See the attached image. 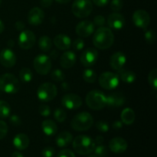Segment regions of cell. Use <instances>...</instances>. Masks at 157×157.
<instances>
[{
    "instance_id": "3957f363",
    "label": "cell",
    "mask_w": 157,
    "mask_h": 157,
    "mask_svg": "<svg viewBox=\"0 0 157 157\" xmlns=\"http://www.w3.org/2000/svg\"><path fill=\"white\" fill-rule=\"evenodd\" d=\"M87 107L91 110H100L107 106V96L99 90H92L85 98Z\"/></svg>"
},
{
    "instance_id": "bcb514c9",
    "label": "cell",
    "mask_w": 157,
    "mask_h": 157,
    "mask_svg": "<svg viewBox=\"0 0 157 157\" xmlns=\"http://www.w3.org/2000/svg\"><path fill=\"white\" fill-rule=\"evenodd\" d=\"M110 0H93V2L99 7H103L108 4Z\"/></svg>"
},
{
    "instance_id": "4fadbf2b",
    "label": "cell",
    "mask_w": 157,
    "mask_h": 157,
    "mask_svg": "<svg viewBox=\"0 0 157 157\" xmlns=\"http://www.w3.org/2000/svg\"><path fill=\"white\" fill-rule=\"evenodd\" d=\"M98 58V52L94 48H88L85 49L80 57L81 63L84 67H91L97 62Z\"/></svg>"
},
{
    "instance_id": "2e32d148",
    "label": "cell",
    "mask_w": 157,
    "mask_h": 157,
    "mask_svg": "<svg viewBox=\"0 0 157 157\" xmlns=\"http://www.w3.org/2000/svg\"><path fill=\"white\" fill-rule=\"evenodd\" d=\"M107 25L110 29L121 30L125 25V18L122 14L113 12L107 18Z\"/></svg>"
},
{
    "instance_id": "8992f818",
    "label": "cell",
    "mask_w": 157,
    "mask_h": 157,
    "mask_svg": "<svg viewBox=\"0 0 157 157\" xmlns=\"http://www.w3.org/2000/svg\"><path fill=\"white\" fill-rule=\"evenodd\" d=\"M93 10V3L90 0H75L71 6L72 13L78 18L89 16Z\"/></svg>"
},
{
    "instance_id": "30bf717a",
    "label": "cell",
    "mask_w": 157,
    "mask_h": 157,
    "mask_svg": "<svg viewBox=\"0 0 157 157\" xmlns=\"http://www.w3.org/2000/svg\"><path fill=\"white\" fill-rule=\"evenodd\" d=\"M133 22L136 27L146 30L150 24V16L147 11L138 9L135 11L132 17Z\"/></svg>"
},
{
    "instance_id": "11a10c76",
    "label": "cell",
    "mask_w": 157,
    "mask_h": 157,
    "mask_svg": "<svg viewBox=\"0 0 157 157\" xmlns=\"http://www.w3.org/2000/svg\"><path fill=\"white\" fill-rule=\"evenodd\" d=\"M4 29H5L4 23L2 22V20H0V34L2 33L3 31H4Z\"/></svg>"
},
{
    "instance_id": "5bb4252c",
    "label": "cell",
    "mask_w": 157,
    "mask_h": 157,
    "mask_svg": "<svg viewBox=\"0 0 157 157\" xmlns=\"http://www.w3.org/2000/svg\"><path fill=\"white\" fill-rule=\"evenodd\" d=\"M17 61V57L15 52L9 48H3L0 52V63L5 67H12Z\"/></svg>"
},
{
    "instance_id": "f907efd6",
    "label": "cell",
    "mask_w": 157,
    "mask_h": 157,
    "mask_svg": "<svg viewBox=\"0 0 157 157\" xmlns=\"http://www.w3.org/2000/svg\"><path fill=\"white\" fill-rule=\"evenodd\" d=\"M104 137H103L102 136H97L94 140V143L98 144V145H101V144H102L103 143H104Z\"/></svg>"
},
{
    "instance_id": "d6986e66",
    "label": "cell",
    "mask_w": 157,
    "mask_h": 157,
    "mask_svg": "<svg viewBox=\"0 0 157 157\" xmlns=\"http://www.w3.org/2000/svg\"><path fill=\"white\" fill-rule=\"evenodd\" d=\"M127 63V57L125 54L121 52H117L112 55L110 59V65L112 69L119 71L124 68Z\"/></svg>"
},
{
    "instance_id": "db71d44e",
    "label": "cell",
    "mask_w": 157,
    "mask_h": 157,
    "mask_svg": "<svg viewBox=\"0 0 157 157\" xmlns=\"http://www.w3.org/2000/svg\"><path fill=\"white\" fill-rule=\"evenodd\" d=\"M11 157H24V156H23V155L21 154V153H19V152H14V153L12 154V156H11Z\"/></svg>"
},
{
    "instance_id": "5b68a950",
    "label": "cell",
    "mask_w": 157,
    "mask_h": 157,
    "mask_svg": "<svg viewBox=\"0 0 157 157\" xmlns=\"http://www.w3.org/2000/svg\"><path fill=\"white\" fill-rule=\"evenodd\" d=\"M20 82L12 74H4L0 77V90L7 94H15L19 90Z\"/></svg>"
},
{
    "instance_id": "e0dca14e",
    "label": "cell",
    "mask_w": 157,
    "mask_h": 157,
    "mask_svg": "<svg viewBox=\"0 0 157 157\" xmlns=\"http://www.w3.org/2000/svg\"><path fill=\"white\" fill-rule=\"evenodd\" d=\"M44 11L38 7L32 8L28 14V21L29 24L34 26L40 25L44 21Z\"/></svg>"
},
{
    "instance_id": "f6af8a7d",
    "label": "cell",
    "mask_w": 157,
    "mask_h": 157,
    "mask_svg": "<svg viewBox=\"0 0 157 157\" xmlns=\"http://www.w3.org/2000/svg\"><path fill=\"white\" fill-rule=\"evenodd\" d=\"M10 122L14 126H19L21 124V121L19 117L16 114L12 115L10 117Z\"/></svg>"
},
{
    "instance_id": "7402d4cb",
    "label": "cell",
    "mask_w": 157,
    "mask_h": 157,
    "mask_svg": "<svg viewBox=\"0 0 157 157\" xmlns=\"http://www.w3.org/2000/svg\"><path fill=\"white\" fill-rule=\"evenodd\" d=\"M55 45L60 50H68L71 47V39L64 34H59L55 37L53 41Z\"/></svg>"
},
{
    "instance_id": "f5cc1de1",
    "label": "cell",
    "mask_w": 157,
    "mask_h": 157,
    "mask_svg": "<svg viewBox=\"0 0 157 157\" xmlns=\"http://www.w3.org/2000/svg\"><path fill=\"white\" fill-rule=\"evenodd\" d=\"M61 87H62V89L64 90H68L70 89V85H69V84L67 82H63L61 84Z\"/></svg>"
},
{
    "instance_id": "6da1fadb",
    "label": "cell",
    "mask_w": 157,
    "mask_h": 157,
    "mask_svg": "<svg viewBox=\"0 0 157 157\" xmlns=\"http://www.w3.org/2000/svg\"><path fill=\"white\" fill-rule=\"evenodd\" d=\"M114 41V35L110 28L99 27L94 32L93 44L97 48L105 50L111 47Z\"/></svg>"
},
{
    "instance_id": "60d3db41",
    "label": "cell",
    "mask_w": 157,
    "mask_h": 157,
    "mask_svg": "<svg viewBox=\"0 0 157 157\" xmlns=\"http://www.w3.org/2000/svg\"><path fill=\"white\" fill-rule=\"evenodd\" d=\"M8 133V126L6 122L0 120V140L3 139Z\"/></svg>"
},
{
    "instance_id": "8fae6325",
    "label": "cell",
    "mask_w": 157,
    "mask_h": 157,
    "mask_svg": "<svg viewBox=\"0 0 157 157\" xmlns=\"http://www.w3.org/2000/svg\"><path fill=\"white\" fill-rule=\"evenodd\" d=\"M35 35L30 30H23L20 33L18 39V44L21 49L29 50L35 44Z\"/></svg>"
},
{
    "instance_id": "91938a15",
    "label": "cell",
    "mask_w": 157,
    "mask_h": 157,
    "mask_svg": "<svg viewBox=\"0 0 157 157\" xmlns=\"http://www.w3.org/2000/svg\"><path fill=\"white\" fill-rule=\"evenodd\" d=\"M1 4H2V0H0V6H1Z\"/></svg>"
},
{
    "instance_id": "ba28073f",
    "label": "cell",
    "mask_w": 157,
    "mask_h": 157,
    "mask_svg": "<svg viewBox=\"0 0 157 157\" xmlns=\"http://www.w3.org/2000/svg\"><path fill=\"white\" fill-rule=\"evenodd\" d=\"M33 67L38 75H48L52 69V59L44 54L37 55L33 61Z\"/></svg>"
},
{
    "instance_id": "836d02e7",
    "label": "cell",
    "mask_w": 157,
    "mask_h": 157,
    "mask_svg": "<svg viewBox=\"0 0 157 157\" xmlns=\"http://www.w3.org/2000/svg\"><path fill=\"white\" fill-rule=\"evenodd\" d=\"M54 117L58 122L62 123L64 122L67 117V113L65 110L62 108H57L54 111Z\"/></svg>"
},
{
    "instance_id": "7a4b0ae2",
    "label": "cell",
    "mask_w": 157,
    "mask_h": 157,
    "mask_svg": "<svg viewBox=\"0 0 157 157\" xmlns=\"http://www.w3.org/2000/svg\"><path fill=\"white\" fill-rule=\"evenodd\" d=\"M96 144L91 137L86 135H80L73 140V148L77 153L83 156L89 155L94 150Z\"/></svg>"
},
{
    "instance_id": "484cf974",
    "label": "cell",
    "mask_w": 157,
    "mask_h": 157,
    "mask_svg": "<svg viewBox=\"0 0 157 157\" xmlns=\"http://www.w3.org/2000/svg\"><path fill=\"white\" fill-rule=\"evenodd\" d=\"M117 75L121 81H124V83H127V84H132L136 81V78L134 72L124 68L117 71Z\"/></svg>"
},
{
    "instance_id": "d590c367",
    "label": "cell",
    "mask_w": 157,
    "mask_h": 157,
    "mask_svg": "<svg viewBox=\"0 0 157 157\" xmlns=\"http://www.w3.org/2000/svg\"><path fill=\"white\" fill-rule=\"evenodd\" d=\"M95 155L98 157H106L108 154V150H107V148L105 147V146L102 145H98V147H95L94 150Z\"/></svg>"
},
{
    "instance_id": "8d00e7d4",
    "label": "cell",
    "mask_w": 157,
    "mask_h": 157,
    "mask_svg": "<svg viewBox=\"0 0 157 157\" xmlns=\"http://www.w3.org/2000/svg\"><path fill=\"white\" fill-rule=\"evenodd\" d=\"M124 2L123 0H112L110 2V9L114 12H118L123 9Z\"/></svg>"
},
{
    "instance_id": "9f6ffc18",
    "label": "cell",
    "mask_w": 157,
    "mask_h": 157,
    "mask_svg": "<svg viewBox=\"0 0 157 157\" xmlns=\"http://www.w3.org/2000/svg\"><path fill=\"white\" fill-rule=\"evenodd\" d=\"M55 1H56L57 2L60 3V4H65V3L69 2L71 0H55Z\"/></svg>"
},
{
    "instance_id": "4316f807",
    "label": "cell",
    "mask_w": 157,
    "mask_h": 157,
    "mask_svg": "<svg viewBox=\"0 0 157 157\" xmlns=\"http://www.w3.org/2000/svg\"><path fill=\"white\" fill-rule=\"evenodd\" d=\"M135 117H136V115H135L134 110L130 107L124 109L121 112V121H122L123 124H126V125H130V124H133Z\"/></svg>"
},
{
    "instance_id": "ffe728a7",
    "label": "cell",
    "mask_w": 157,
    "mask_h": 157,
    "mask_svg": "<svg viewBox=\"0 0 157 157\" xmlns=\"http://www.w3.org/2000/svg\"><path fill=\"white\" fill-rule=\"evenodd\" d=\"M128 147L127 142L122 137H114L109 143V148L113 153L120 154L127 150Z\"/></svg>"
},
{
    "instance_id": "74e56055",
    "label": "cell",
    "mask_w": 157,
    "mask_h": 157,
    "mask_svg": "<svg viewBox=\"0 0 157 157\" xmlns=\"http://www.w3.org/2000/svg\"><path fill=\"white\" fill-rule=\"evenodd\" d=\"M96 127L100 132H102V133H106L109 130L110 127H109L108 123L105 122V121H98L96 123Z\"/></svg>"
},
{
    "instance_id": "83f0119b",
    "label": "cell",
    "mask_w": 157,
    "mask_h": 157,
    "mask_svg": "<svg viewBox=\"0 0 157 157\" xmlns=\"http://www.w3.org/2000/svg\"><path fill=\"white\" fill-rule=\"evenodd\" d=\"M52 47V41L47 35H43L38 39V48L44 52L51 50Z\"/></svg>"
},
{
    "instance_id": "52a82bcc",
    "label": "cell",
    "mask_w": 157,
    "mask_h": 157,
    "mask_svg": "<svg viewBox=\"0 0 157 157\" xmlns=\"http://www.w3.org/2000/svg\"><path fill=\"white\" fill-rule=\"evenodd\" d=\"M58 94V89L56 86L50 82H45L41 84L37 90L38 98L42 102H48L55 99Z\"/></svg>"
},
{
    "instance_id": "ab89813d",
    "label": "cell",
    "mask_w": 157,
    "mask_h": 157,
    "mask_svg": "<svg viewBox=\"0 0 157 157\" xmlns=\"http://www.w3.org/2000/svg\"><path fill=\"white\" fill-rule=\"evenodd\" d=\"M72 46H73V48L77 51L82 50L84 47V40L81 39V38H77V39H75V41H73Z\"/></svg>"
},
{
    "instance_id": "6f0895ef",
    "label": "cell",
    "mask_w": 157,
    "mask_h": 157,
    "mask_svg": "<svg viewBox=\"0 0 157 157\" xmlns=\"http://www.w3.org/2000/svg\"><path fill=\"white\" fill-rule=\"evenodd\" d=\"M13 45H14L13 40H9V41H8V46H9V48L13 47Z\"/></svg>"
},
{
    "instance_id": "cb8c5ba5",
    "label": "cell",
    "mask_w": 157,
    "mask_h": 157,
    "mask_svg": "<svg viewBox=\"0 0 157 157\" xmlns=\"http://www.w3.org/2000/svg\"><path fill=\"white\" fill-rule=\"evenodd\" d=\"M73 141V136L68 131H63L60 133L56 137V144L59 147H67Z\"/></svg>"
},
{
    "instance_id": "b9f144b4",
    "label": "cell",
    "mask_w": 157,
    "mask_h": 157,
    "mask_svg": "<svg viewBox=\"0 0 157 157\" xmlns=\"http://www.w3.org/2000/svg\"><path fill=\"white\" fill-rule=\"evenodd\" d=\"M105 18H104L103 15H97L96 17H94L93 21V23L94 24V25L98 26V27H102V26H104V25L105 24Z\"/></svg>"
},
{
    "instance_id": "1f68e13d",
    "label": "cell",
    "mask_w": 157,
    "mask_h": 157,
    "mask_svg": "<svg viewBox=\"0 0 157 157\" xmlns=\"http://www.w3.org/2000/svg\"><path fill=\"white\" fill-rule=\"evenodd\" d=\"M148 81L150 85L154 91L157 89V69L154 68L150 71L148 75Z\"/></svg>"
},
{
    "instance_id": "277c9868",
    "label": "cell",
    "mask_w": 157,
    "mask_h": 157,
    "mask_svg": "<svg viewBox=\"0 0 157 157\" xmlns=\"http://www.w3.org/2000/svg\"><path fill=\"white\" fill-rule=\"evenodd\" d=\"M94 124V118L88 112H81L75 115L71 122V126L75 131H86Z\"/></svg>"
},
{
    "instance_id": "7dc6e473",
    "label": "cell",
    "mask_w": 157,
    "mask_h": 157,
    "mask_svg": "<svg viewBox=\"0 0 157 157\" xmlns=\"http://www.w3.org/2000/svg\"><path fill=\"white\" fill-rule=\"evenodd\" d=\"M15 29H17V30L21 32V31L25 30V24H24V22H23V21H16V22H15Z\"/></svg>"
},
{
    "instance_id": "7bdbcfd3",
    "label": "cell",
    "mask_w": 157,
    "mask_h": 157,
    "mask_svg": "<svg viewBox=\"0 0 157 157\" xmlns=\"http://www.w3.org/2000/svg\"><path fill=\"white\" fill-rule=\"evenodd\" d=\"M55 149L53 147H47L43 149L42 156L43 157H53L55 155Z\"/></svg>"
},
{
    "instance_id": "f546056e",
    "label": "cell",
    "mask_w": 157,
    "mask_h": 157,
    "mask_svg": "<svg viewBox=\"0 0 157 157\" xmlns=\"http://www.w3.org/2000/svg\"><path fill=\"white\" fill-rule=\"evenodd\" d=\"M11 106L9 103L3 100H0V118L5 119L10 116Z\"/></svg>"
},
{
    "instance_id": "d4e9b609",
    "label": "cell",
    "mask_w": 157,
    "mask_h": 157,
    "mask_svg": "<svg viewBox=\"0 0 157 157\" xmlns=\"http://www.w3.org/2000/svg\"><path fill=\"white\" fill-rule=\"evenodd\" d=\"M41 128L47 136H54L58 132V127L52 120H44L41 124Z\"/></svg>"
},
{
    "instance_id": "4dcf8cb0",
    "label": "cell",
    "mask_w": 157,
    "mask_h": 157,
    "mask_svg": "<svg viewBox=\"0 0 157 157\" xmlns=\"http://www.w3.org/2000/svg\"><path fill=\"white\" fill-rule=\"evenodd\" d=\"M19 78L22 82L29 83L30 82L33 78V74L32 70L29 67H23L19 71Z\"/></svg>"
},
{
    "instance_id": "d6a6232c",
    "label": "cell",
    "mask_w": 157,
    "mask_h": 157,
    "mask_svg": "<svg viewBox=\"0 0 157 157\" xmlns=\"http://www.w3.org/2000/svg\"><path fill=\"white\" fill-rule=\"evenodd\" d=\"M51 78L56 82H62L65 79V75L64 72L59 69H55L51 74Z\"/></svg>"
},
{
    "instance_id": "ac0fdd59",
    "label": "cell",
    "mask_w": 157,
    "mask_h": 157,
    "mask_svg": "<svg viewBox=\"0 0 157 157\" xmlns=\"http://www.w3.org/2000/svg\"><path fill=\"white\" fill-rule=\"evenodd\" d=\"M126 98L121 92H113L107 97V106L110 108H117L125 104Z\"/></svg>"
},
{
    "instance_id": "44dd1931",
    "label": "cell",
    "mask_w": 157,
    "mask_h": 157,
    "mask_svg": "<svg viewBox=\"0 0 157 157\" xmlns=\"http://www.w3.org/2000/svg\"><path fill=\"white\" fill-rule=\"evenodd\" d=\"M77 61L76 54L72 51H67L61 55L60 58V64L64 69L73 67Z\"/></svg>"
},
{
    "instance_id": "7c38bea8",
    "label": "cell",
    "mask_w": 157,
    "mask_h": 157,
    "mask_svg": "<svg viewBox=\"0 0 157 157\" xmlns=\"http://www.w3.org/2000/svg\"><path fill=\"white\" fill-rule=\"evenodd\" d=\"M61 104L67 110H76L82 105V99L75 94H67L63 96Z\"/></svg>"
},
{
    "instance_id": "681fc988",
    "label": "cell",
    "mask_w": 157,
    "mask_h": 157,
    "mask_svg": "<svg viewBox=\"0 0 157 157\" xmlns=\"http://www.w3.org/2000/svg\"><path fill=\"white\" fill-rule=\"evenodd\" d=\"M123 124H124L122 123V121H116L112 124V127L113 129H115V130H120V129H121L123 127Z\"/></svg>"
},
{
    "instance_id": "9a60e30c",
    "label": "cell",
    "mask_w": 157,
    "mask_h": 157,
    "mask_svg": "<svg viewBox=\"0 0 157 157\" xmlns=\"http://www.w3.org/2000/svg\"><path fill=\"white\" fill-rule=\"evenodd\" d=\"M95 25L93 21L89 20H84L78 23L75 28L77 35L82 38H87L94 32Z\"/></svg>"
},
{
    "instance_id": "f1b7e54d",
    "label": "cell",
    "mask_w": 157,
    "mask_h": 157,
    "mask_svg": "<svg viewBox=\"0 0 157 157\" xmlns=\"http://www.w3.org/2000/svg\"><path fill=\"white\" fill-rule=\"evenodd\" d=\"M82 76L84 81H86L87 83H89V84L94 83L97 81V78H98V75H97L96 72L90 68L84 70L83 71Z\"/></svg>"
},
{
    "instance_id": "816d5d0a",
    "label": "cell",
    "mask_w": 157,
    "mask_h": 157,
    "mask_svg": "<svg viewBox=\"0 0 157 157\" xmlns=\"http://www.w3.org/2000/svg\"><path fill=\"white\" fill-rule=\"evenodd\" d=\"M58 52H57L56 50H53L52 52H51L49 58L52 60H55L58 58Z\"/></svg>"
},
{
    "instance_id": "603a6c76",
    "label": "cell",
    "mask_w": 157,
    "mask_h": 157,
    "mask_svg": "<svg viewBox=\"0 0 157 157\" xmlns=\"http://www.w3.org/2000/svg\"><path fill=\"white\" fill-rule=\"evenodd\" d=\"M13 145L19 150H24L29 146V138L25 133H18L14 137Z\"/></svg>"
},
{
    "instance_id": "9c48e42d",
    "label": "cell",
    "mask_w": 157,
    "mask_h": 157,
    "mask_svg": "<svg viewBox=\"0 0 157 157\" xmlns=\"http://www.w3.org/2000/svg\"><path fill=\"white\" fill-rule=\"evenodd\" d=\"M98 81H99L100 86L102 88L111 90H114L118 87L120 83V78L117 74L106 71L100 75Z\"/></svg>"
},
{
    "instance_id": "e575fe53",
    "label": "cell",
    "mask_w": 157,
    "mask_h": 157,
    "mask_svg": "<svg viewBox=\"0 0 157 157\" xmlns=\"http://www.w3.org/2000/svg\"><path fill=\"white\" fill-rule=\"evenodd\" d=\"M144 38H145L146 41L147 43L150 44H155L156 40V33L152 29H146V32L144 34Z\"/></svg>"
},
{
    "instance_id": "680465c9",
    "label": "cell",
    "mask_w": 157,
    "mask_h": 157,
    "mask_svg": "<svg viewBox=\"0 0 157 157\" xmlns=\"http://www.w3.org/2000/svg\"><path fill=\"white\" fill-rule=\"evenodd\" d=\"M88 157H98V156H97L96 155L94 154V155H90V156H89Z\"/></svg>"
},
{
    "instance_id": "f35d334b",
    "label": "cell",
    "mask_w": 157,
    "mask_h": 157,
    "mask_svg": "<svg viewBox=\"0 0 157 157\" xmlns=\"http://www.w3.org/2000/svg\"><path fill=\"white\" fill-rule=\"evenodd\" d=\"M39 113L42 117H47L51 115L52 110H51L50 107L47 104H41L39 107Z\"/></svg>"
},
{
    "instance_id": "c3c4849f",
    "label": "cell",
    "mask_w": 157,
    "mask_h": 157,
    "mask_svg": "<svg viewBox=\"0 0 157 157\" xmlns=\"http://www.w3.org/2000/svg\"><path fill=\"white\" fill-rule=\"evenodd\" d=\"M53 0H40V4L43 8H48L52 5Z\"/></svg>"
},
{
    "instance_id": "ee69618b",
    "label": "cell",
    "mask_w": 157,
    "mask_h": 157,
    "mask_svg": "<svg viewBox=\"0 0 157 157\" xmlns=\"http://www.w3.org/2000/svg\"><path fill=\"white\" fill-rule=\"evenodd\" d=\"M58 157H76L75 153L70 150L64 149V150H61L58 154Z\"/></svg>"
}]
</instances>
